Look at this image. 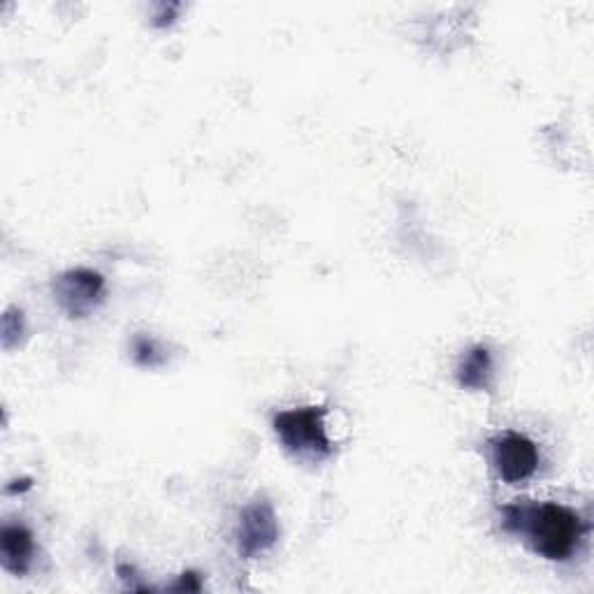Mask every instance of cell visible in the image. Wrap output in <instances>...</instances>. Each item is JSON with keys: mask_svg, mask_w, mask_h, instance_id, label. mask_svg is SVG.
Segmentation results:
<instances>
[{"mask_svg": "<svg viewBox=\"0 0 594 594\" xmlns=\"http://www.w3.org/2000/svg\"><path fill=\"white\" fill-rule=\"evenodd\" d=\"M458 383L467 391H491L495 376L493 354L487 346H474L458 364Z\"/></svg>", "mask_w": 594, "mask_h": 594, "instance_id": "cell-7", "label": "cell"}, {"mask_svg": "<svg viewBox=\"0 0 594 594\" xmlns=\"http://www.w3.org/2000/svg\"><path fill=\"white\" fill-rule=\"evenodd\" d=\"M237 550L244 560L268 553L279 541V520L268 499H256L244 506L237 525Z\"/></svg>", "mask_w": 594, "mask_h": 594, "instance_id": "cell-5", "label": "cell"}, {"mask_svg": "<svg viewBox=\"0 0 594 594\" xmlns=\"http://www.w3.org/2000/svg\"><path fill=\"white\" fill-rule=\"evenodd\" d=\"M133 358L137 364H143V367H159L165 360V356H161L159 344L149 337H135Z\"/></svg>", "mask_w": 594, "mask_h": 594, "instance_id": "cell-8", "label": "cell"}, {"mask_svg": "<svg viewBox=\"0 0 594 594\" xmlns=\"http://www.w3.org/2000/svg\"><path fill=\"white\" fill-rule=\"evenodd\" d=\"M54 295L70 319H86L102 302L104 279L96 270H70L54 282Z\"/></svg>", "mask_w": 594, "mask_h": 594, "instance_id": "cell-4", "label": "cell"}, {"mask_svg": "<svg viewBox=\"0 0 594 594\" xmlns=\"http://www.w3.org/2000/svg\"><path fill=\"white\" fill-rule=\"evenodd\" d=\"M491 462L504 483L518 485L536 474L541 465V453L530 436L518 432H504L491 442Z\"/></svg>", "mask_w": 594, "mask_h": 594, "instance_id": "cell-3", "label": "cell"}, {"mask_svg": "<svg viewBox=\"0 0 594 594\" xmlns=\"http://www.w3.org/2000/svg\"><path fill=\"white\" fill-rule=\"evenodd\" d=\"M24 335V313L20 309H8L3 317V348L14 346V337L22 339Z\"/></svg>", "mask_w": 594, "mask_h": 594, "instance_id": "cell-9", "label": "cell"}, {"mask_svg": "<svg viewBox=\"0 0 594 594\" xmlns=\"http://www.w3.org/2000/svg\"><path fill=\"white\" fill-rule=\"evenodd\" d=\"M35 555V541L28 528L5 525L0 532V562L14 576H26Z\"/></svg>", "mask_w": 594, "mask_h": 594, "instance_id": "cell-6", "label": "cell"}, {"mask_svg": "<svg viewBox=\"0 0 594 594\" xmlns=\"http://www.w3.org/2000/svg\"><path fill=\"white\" fill-rule=\"evenodd\" d=\"M325 407L279 411L272 428L290 456L317 465L332 458V453H335V444L330 442L325 430Z\"/></svg>", "mask_w": 594, "mask_h": 594, "instance_id": "cell-2", "label": "cell"}, {"mask_svg": "<svg viewBox=\"0 0 594 594\" xmlns=\"http://www.w3.org/2000/svg\"><path fill=\"white\" fill-rule=\"evenodd\" d=\"M180 12H182L180 3H161L159 12L153 14V26H159V28L170 26L174 20H177Z\"/></svg>", "mask_w": 594, "mask_h": 594, "instance_id": "cell-10", "label": "cell"}, {"mask_svg": "<svg viewBox=\"0 0 594 594\" xmlns=\"http://www.w3.org/2000/svg\"><path fill=\"white\" fill-rule=\"evenodd\" d=\"M174 590H200L198 576L196 573H184L182 581L177 585H174Z\"/></svg>", "mask_w": 594, "mask_h": 594, "instance_id": "cell-11", "label": "cell"}, {"mask_svg": "<svg viewBox=\"0 0 594 594\" xmlns=\"http://www.w3.org/2000/svg\"><path fill=\"white\" fill-rule=\"evenodd\" d=\"M502 513V528L511 534H525L530 548L548 562L571 560L587 532L579 511L555 502L504 506Z\"/></svg>", "mask_w": 594, "mask_h": 594, "instance_id": "cell-1", "label": "cell"}]
</instances>
